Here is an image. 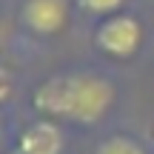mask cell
Wrapping results in <instances>:
<instances>
[{
	"label": "cell",
	"mask_w": 154,
	"mask_h": 154,
	"mask_svg": "<svg viewBox=\"0 0 154 154\" xmlns=\"http://www.w3.org/2000/svg\"><path fill=\"white\" fill-rule=\"evenodd\" d=\"M37 117L72 126H97L117 103V86L100 72H57L32 91Z\"/></svg>",
	"instance_id": "6da1fadb"
},
{
	"label": "cell",
	"mask_w": 154,
	"mask_h": 154,
	"mask_svg": "<svg viewBox=\"0 0 154 154\" xmlns=\"http://www.w3.org/2000/svg\"><path fill=\"white\" fill-rule=\"evenodd\" d=\"M143 37H146L143 23L126 11L100 20L94 29V46L111 60H131L143 46Z\"/></svg>",
	"instance_id": "7a4b0ae2"
},
{
	"label": "cell",
	"mask_w": 154,
	"mask_h": 154,
	"mask_svg": "<svg viewBox=\"0 0 154 154\" xmlns=\"http://www.w3.org/2000/svg\"><path fill=\"white\" fill-rule=\"evenodd\" d=\"M20 26L37 37H54L69 26V0H23Z\"/></svg>",
	"instance_id": "3957f363"
},
{
	"label": "cell",
	"mask_w": 154,
	"mask_h": 154,
	"mask_svg": "<svg viewBox=\"0 0 154 154\" xmlns=\"http://www.w3.org/2000/svg\"><path fill=\"white\" fill-rule=\"evenodd\" d=\"M66 149V134L60 123L37 117L34 123L20 128L14 140V154H63Z\"/></svg>",
	"instance_id": "277c9868"
},
{
	"label": "cell",
	"mask_w": 154,
	"mask_h": 154,
	"mask_svg": "<svg viewBox=\"0 0 154 154\" xmlns=\"http://www.w3.org/2000/svg\"><path fill=\"white\" fill-rule=\"evenodd\" d=\"M94 154H149L146 146L131 134H109L94 146Z\"/></svg>",
	"instance_id": "5b68a950"
},
{
	"label": "cell",
	"mask_w": 154,
	"mask_h": 154,
	"mask_svg": "<svg viewBox=\"0 0 154 154\" xmlns=\"http://www.w3.org/2000/svg\"><path fill=\"white\" fill-rule=\"evenodd\" d=\"M77 6H80L86 14H94V17H114L123 11V6H126V0H74Z\"/></svg>",
	"instance_id": "8992f818"
},
{
	"label": "cell",
	"mask_w": 154,
	"mask_h": 154,
	"mask_svg": "<svg viewBox=\"0 0 154 154\" xmlns=\"http://www.w3.org/2000/svg\"><path fill=\"white\" fill-rule=\"evenodd\" d=\"M151 146H154V126H151Z\"/></svg>",
	"instance_id": "52a82bcc"
}]
</instances>
